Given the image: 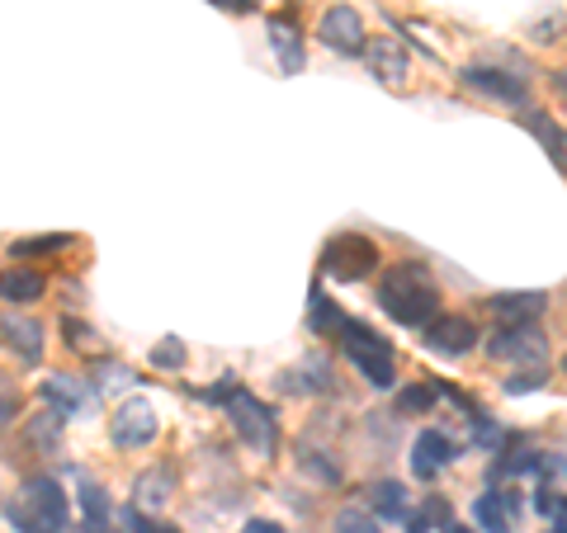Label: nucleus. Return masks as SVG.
I'll use <instances>...</instances> for the list:
<instances>
[{
  "mask_svg": "<svg viewBox=\"0 0 567 533\" xmlns=\"http://www.w3.org/2000/svg\"><path fill=\"white\" fill-rule=\"evenodd\" d=\"M379 307L393 316L398 326H425L431 316H440V283L416 260L393 264V270L379 279Z\"/></svg>",
  "mask_w": 567,
  "mask_h": 533,
  "instance_id": "nucleus-1",
  "label": "nucleus"
},
{
  "mask_svg": "<svg viewBox=\"0 0 567 533\" xmlns=\"http://www.w3.org/2000/svg\"><path fill=\"white\" fill-rule=\"evenodd\" d=\"M6 520L14 533H66L71 505L58 477H24L20 491L6 501Z\"/></svg>",
  "mask_w": 567,
  "mask_h": 533,
  "instance_id": "nucleus-2",
  "label": "nucleus"
},
{
  "mask_svg": "<svg viewBox=\"0 0 567 533\" xmlns=\"http://www.w3.org/2000/svg\"><path fill=\"white\" fill-rule=\"evenodd\" d=\"M336 341H341L346 359L360 368V378H364L369 387H393V378H398V359H393V345H388L379 331H369L364 322H346Z\"/></svg>",
  "mask_w": 567,
  "mask_h": 533,
  "instance_id": "nucleus-3",
  "label": "nucleus"
},
{
  "mask_svg": "<svg viewBox=\"0 0 567 533\" xmlns=\"http://www.w3.org/2000/svg\"><path fill=\"white\" fill-rule=\"evenodd\" d=\"M379 270V245L369 241L364 232H341L322 245V274L341 279V283H354L364 274Z\"/></svg>",
  "mask_w": 567,
  "mask_h": 533,
  "instance_id": "nucleus-4",
  "label": "nucleus"
},
{
  "mask_svg": "<svg viewBox=\"0 0 567 533\" xmlns=\"http://www.w3.org/2000/svg\"><path fill=\"white\" fill-rule=\"evenodd\" d=\"M227 416H233V425H237V435L246 439V449H256V453H265L270 458L275 453V411L265 401H256L251 393H241V387H233L227 393Z\"/></svg>",
  "mask_w": 567,
  "mask_h": 533,
  "instance_id": "nucleus-5",
  "label": "nucleus"
},
{
  "mask_svg": "<svg viewBox=\"0 0 567 533\" xmlns=\"http://www.w3.org/2000/svg\"><path fill=\"white\" fill-rule=\"evenodd\" d=\"M156 430H162V420H156V406L147 397L118 401V411L110 420V439H114V449H123V453L147 449V443L156 439Z\"/></svg>",
  "mask_w": 567,
  "mask_h": 533,
  "instance_id": "nucleus-6",
  "label": "nucleus"
},
{
  "mask_svg": "<svg viewBox=\"0 0 567 533\" xmlns=\"http://www.w3.org/2000/svg\"><path fill=\"white\" fill-rule=\"evenodd\" d=\"M421 335H425V349L445 354V359H458V354H468L477 345V326L468 322V316H454V312L431 316V322L421 326Z\"/></svg>",
  "mask_w": 567,
  "mask_h": 533,
  "instance_id": "nucleus-7",
  "label": "nucleus"
},
{
  "mask_svg": "<svg viewBox=\"0 0 567 533\" xmlns=\"http://www.w3.org/2000/svg\"><path fill=\"white\" fill-rule=\"evenodd\" d=\"M487 354H492V359H511V364L539 368L544 364V335H539V326H502L487 341Z\"/></svg>",
  "mask_w": 567,
  "mask_h": 533,
  "instance_id": "nucleus-8",
  "label": "nucleus"
},
{
  "mask_svg": "<svg viewBox=\"0 0 567 533\" xmlns=\"http://www.w3.org/2000/svg\"><path fill=\"white\" fill-rule=\"evenodd\" d=\"M322 43L336 48V52H346V58H360V52H364V20H360V10H354V6H331L322 14Z\"/></svg>",
  "mask_w": 567,
  "mask_h": 533,
  "instance_id": "nucleus-9",
  "label": "nucleus"
},
{
  "mask_svg": "<svg viewBox=\"0 0 567 533\" xmlns=\"http://www.w3.org/2000/svg\"><path fill=\"white\" fill-rule=\"evenodd\" d=\"M0 345H6L24 368L43 364V326L33 316H0Z\"/></svg>",
  "mask_w": 567,
  "mask_h": 533,
  "instance_id": "nucleus-10",
  "label": "nucleus"
},
{
  "mask_svg": "<svg viewBox=\"0 0 567 533\" xmlns=\"http://www.w3.org/2000/svg\"><path fill=\"white\" fill-rule=\"evenodd\" d=\"M43 401L52 406L58 416H76V411H91V406L100 401V393L91 383H81V378H71V373H52V378L39 387Z\"/></svg>",
  "mask_w": 567,
  "mask_h": 533,
  "instance_id": "nucleus-11",
  "label": "nucleus"
},
{
  "mask_svg": "<svg viewBox=\"0 0 567 533\" xmlns=\"http://www.w3.org/2000/svg\"><path fill=\"white\" fill-rule=\"evenodd\" d=\"M364 62H369V71H374V81H383V85L406 81V48H402V39H393V33L364 39Z\"/></svg>",
  "mask_w": 567,
  "mask_h": 533,
  "instance_id": "nucleus-12",
  "label": "nucleus"
},
{
  "mask_svg": "<svg viewBox=\"0 0 567 533\" xmlns=\"http://www.w3.org/2000/svg\"><path fill=\"white\" fill-rule=\"evenodd\" d=\"M458 449H454V439L450 435H440V430H421L416 443H412V472L421 477V482H431V477L450 463Z\"/></svg>",
  "mask_w": 567,
  "mask_h": 533,
  "instance_id": "nucleus-13",
  "label": "nucleus"
},
{
  "mask_svg": "<svg viewBox=\"0 0 567 533\" xmlns=\"http://www.w3.org/2000/svg\"><path fill=\"white\" fill-rule=\"evenodd\" d=\"M464 81L473 85V91H483V95H492V100H502V104H525V81H516L511 71H502V66H468L464 71Z\"/></svg>",
  "mask_w": 567,
  "mask_h": 533,
  "instance_id": "nucleus-14",
  "label": "nucleus"
},
{
  "mask_svg": "<svg viewBox=\"0 0 567 533\" xmlns=\"http://www.w3.org/2000/svg\"><path fill=\"white\" fill-rule=\"evenodd\" d=\"M548 307V293H502L492 297V312L502 326H529Z\"/></svg>",
  "mask_w": 567,
  "mask_h": 533,
  "instance_id": "nucleus-15",
  "label": "nucleus"
},
{
  "mask_svg": "<svg viewBox=\"0 0 567 533\" xmlns=\"http://www.w3.org/2000/svg\"><path fill=\"white\" fill-rule=\"evenodd\" d=\"M171 491H175V477H171L166 468L142 472L137 482H133V510H142V514L166 510V505H171Z\"/></svg>",
  "mask_w": 567,
  "mask_h": 533,
  "instance_id": "nucleus-16",
  "label": "nucleus"
},
{
  "mask_svg": "<svg viewBox=\"0 0 567 533\" xmlns=\"http://www.w3.org/2000/svg\"><path fill=\"white\" fill-rule=\"evenodd\" d=\"M43 274L39 270H6L0 274V297L14 302V307H29V302H39L43 297Z\"/></svg>",
  "mask_w": 567,
  "mask_h": 533,
  "instance_id": "nucleus-17",
  "label": "nucleus"
},
{
  "mask_svg": "<svg viewBox=\"0 0 567 533\" xmlns=\"http://www.w3.org/2000/svg\"><path fill=\"white\" fill-rule=\"evenodd\" d=\"M62 430H66V416H58V411H43V416L24 420V443H29V449H39V453H58Z\"/></svg>",
  "mask_w": 567,
  "mask_h": 533,
  "instance_id": "nucleus-18",
  "label": "nucleus"
},
{
  "mask_svg": "<svg viewBox=\"0 0 567 533\" xmlns=\"http://www.w3.org/2000/svg\"><path fill=\"white\" fill-rule=\"evenodd\" d=\"M525 128L535 133V142H539L548 156H554V166L567 170V133L558 128V123L548 118V114H525Z\"/></svg>",
  "mask_w": 567,
  "mask_h": 533,
  "instance_id": "nucleus-19",
  "label": "nucleus"
},
{
  "mask_svg": "<svg viewBox=\"0 0 567 533\" xmlns=\"http://www.w3.org/2000/svg\"><path fill=\"white\" fill-rule=\"evenodd\" d=\"M270 43L279 52L284 71H303V43H298V24L293 20H270Z\"/></svg>",
  "mask_w": 567,
  "mask_h": 533,
  "instance_id": "nucleus-20",
  "label": "nucleus"
},
{
  "mask_svg": "<svg viewBox=\"0 0 567 533\" xmlns=\"http://www.w3.org/2000/svg\"><path fill=\"white\" fill-rule=\"evenodd\" d=\"M346 322H350V316H346L341 307H336L331 297L312 293V312H308V326H312V335H331V341H336V335H341V326H346Z\"/></svg>",
  "mask_w": 567,
  "mask_h": 533,
  "instance_id": "nucleus-21",
  "label": "nucleus"
},
{
  "mask_svg": "<svg viewBox=\"0 0 567 533\" xmlns=\"http://www.w3.org/2000/svg\"><path fill=\"white\" fill-rule=\"evenodd\" d=\"M473 520L483 524V533H511V514L502 505V491L477 495V501H473Z\"/></svg>",
  "mask_w": 567,
  "mask_h": 533,
  "instance_id": "nucleus-22",
  "label": "nucleus"
},
{
  "mask_svg": "<svg viewBox=\"0 0 567 533\" xmlns=\"http://www.w3.org/2000/svg\"><path fill=\"white\" fill-rule=\"evenodd\" d=\"M369 505H374L383 520H406V487L402 482H374Z\"/></svg>",
  "mask_w": 567,
  "mask_h": 533,
  "instance_id": "nucleus-23",
  "label": "nucleus"
},
{
  "mask_svg": "<svg viewBox=\"0 0 567 533\" xmlns=\"http://www.w3.org/2000/svg\"><path fill=\"white\" fill-rule=\"evenodd\" d=\"M331 533H383V529H379V520H374V510L346 505V510H336V520H331Z\"/></svg>",
  "mask_w": 567,
  "mask_h": 533,
  "instance_id": "nucleus-24",
  "label": "nucleus"
},
{
  "mask_svg": "<svg viewBox=\"0 0 567 533\" xmlns=\"http://www.w3.org/2000/svg\"><path fill=\"white\" fill-rule=\"evenodd\" d=\"M14 416H20V383L0 368V425H10Z\"/></svg>",
  "mask_w": 567,
  "mask_h": 533,
  "instance_id": "nucleus-25",
  "label": "nucleus"
},
{
  "mask_svg": "<svg viewBox=\"0 0 567 533\" xmlns=\"http://www.w3.org/2000/svg\"><path fill=\"white\" fill-rule=\"evenodd\" d=\"M123 529L128 533H181L175 524H162V520H152V514H142V510H123Z\"/></svg>",
  "mask_w": 567,
  "mask_h": 533,
  "instance_id": "nucleus-26",
  "label": "nucleus"
},
{
  "mask_svg": "<svg viewBox=\"0 0 567 533\" xmlns=\"http://www.w3.org/2000/svg\"><path fill=\"white\" fill-rule=\"evenodd\" d=\"M66 241H71V237H58V232H52V237H39V241H14L10 251H14V255H48V251H62Z\"/></svg>",
  "mask_w": 567,
  "mask_h": 533,
  "instance_id": "nucleus-27",
  "label": "nucleus"
},
{
  "mask_svg": "<svg viewBox=\"0 0 567 533\" xmlns=\"http://www.w3.org/2000/svg\"><path fill=\"white\" fill-rule=\"evenodd\" d=\"M431 401H435V383L431 387H406V393L398 397V411H425Z\"/></svg>",
  "mask_w": 567,
  "mask_h": 533,
  "instance_id": "nucleus-28",
  "label": "nucleus"
},
{
  "mask_svg": "<svg viewBox=\"0 0 567 533\" xmlns=\"http://www.w3.org/2000/svg\"><path fill=\"white\" fill-rule=\"evenodd\" d=\"M152 364L156 368H181L185 364V345L181 341H162V345H156V354H152Z\"/></svg>",
  "mask_w": 567,
  "mask_h": 533,
  "instance_id": "nucleus-29",
  "label": "nucleus"
},
{
  "mask_svg": "<svg viewBox=\"0 0 567 533\" xmlns=\"http://www.w3.org/2000/svg\"><path fill=\"white\" fill-rule=\"evenodd\" d=\"M539 383H544V378H539L535 368H529V373H511V378L502 383V393H506V397H520V393H535Z\"/></svg>",
  "mask_w": 567,
  "mask_h": 533,
  "instance_id": "nucleus-30",
  "label": "nucleus"
},
{
  "mask_svg": "<svg viewBox=\"0 0 567 533\" xmlns=\"http://www.w3.org/2000/svg\"><path fill=\"white\" fill-rule=\"evenodd\" d=\"M496 439H502V435H496V425L487 416H477V435H473L477 449H496Z\"/></svg>",
  "mask_w": 567,
  "mask_h": 533,
  "instance_id": "nucleus-31",
  "label": "nucleus"
},
{
  "mask_svg": "<svg viewBox=\"0 0 567 533\" xmlns=\"http://www.w3.org/2000/svg\"><path fill=\"white\" fill-rule=\"evenodd\" d=\"M66 335H71V341H76V349H91V345H100L95 335L85 331V326H76V322H66Z\"/></svg>",
  "mask_w": 567,
  "mask_h": 533,
  "instance_id": "nucleus-32",
  "label": "nucleus"
},
{
  "mask_svg": "<svg viewBox=\"0 0 567 533\" xmlns=\"http://www.w3.org/2000/svg\"><path fill=\"white\" fill-rule=\"evenodd\" d=\"M241 533H284L275 520H246V529Z\"/></svg>",
  "mask_w": 567,
  "mask_h": 533,
  "instance_id": "nucleus-33",
  "label": "nucleus"
},
{
  "mask_svg": "<svg viewBox=\"0 0 567 533\" xmlns=\"http://www.w3.org/2000/svg\"><path fill=\"white\" fill-rule=\"evenodd\" d=\"M535 505H539L544 514H558V495H554V491H539V501H535Z\"/></svg>",
  "mask_w": 567,
  "mask_h": 533,
  "instance_id": "nucleus-34",
  "label": "nucleus"
},
{
  "mask_svg": "<svg viewBox=\"0 0 567 533\" xmlns=\"http://www.w3.org/2000/svg\"><path fill=\"white\" fill-rule=\"evenodd\" d=\"M223 10H233V14H241V10H251V0H218Z\"/></svg>",
  "mask_w": 567,
  "mask_h": 533,
  "instance_id": "nucleus-35",
  "label": "nucleus"
},
{
  "mask_svg": "<svg viewBox=\"0 0 567 533\" xmlns=\"http://www.w3.org/2000/svg\"><path fill=\"white\" fill-rule=\"evenodd\" d=\"M554 85H558V95L567 100V71H558V76H554Z\"/></svg>",
  "mask_w": 567,
  "mask_h": 533,
  "instance_id": "nucleus-36",
  "label": "nucleus"
},
{
  "mask_svg": "<svg viewBox=\"0 0 567 533\" xmlns=\"http://www.w3.org/2000/svg\"><path fill=\"white\" fill-rule=\"evenodd\" d=\"M445 533H468V529H464V524H450V529H445Z\"/></svg>",
  "mask_w": 567,
  "mask_h": 533,
  "instance_id": "nucleus-37",
  "label": "nucleus"
},
{
  "mask_svg": "<svg viewBox=\"0 0 567 533\" xmlns=\"http://www.w3.org/2000/svg\"><path fill=\"white\" fill-rule=\"evenodd\" d=\"M563 368H567V354H563Z\"/></svg>",
  "mask_w": 567,
  "mask_h": 533,
  "instance_id": "nucleus-38",
  "label": "nucleus"
}]
</instances>
